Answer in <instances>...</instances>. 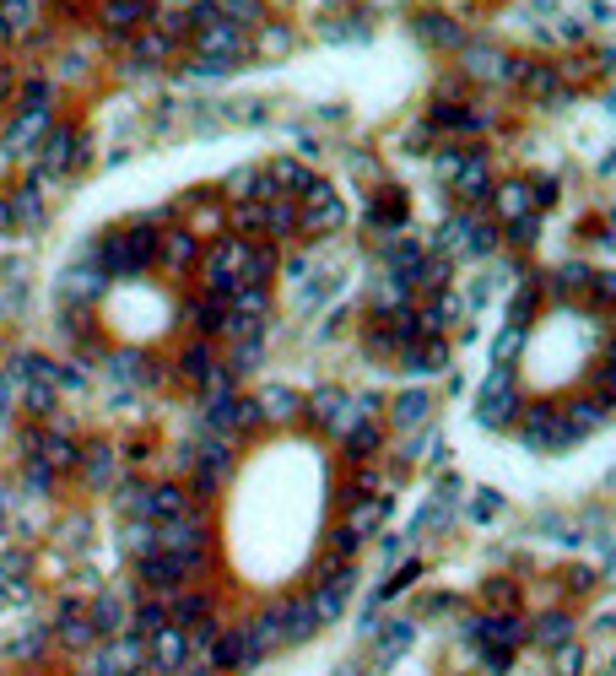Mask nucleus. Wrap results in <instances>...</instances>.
Returning <instances> with one entry per match:
<instances>
[{
	"instance_id": "nucleus-17",
	"label": "nucleus",
	"mask_w": 616,
	"mask_h": 676,
	"mask_svg": "<svg viewBox=\"0 0 616 676\" xmlns=\"http://www.w3.org/2000/svg\"><path fill=\"white\" fill-rule=\"evenodd\" d=\"M427 417H433V390H422V384H406L390 401V428L400 433H422Z\"/></svg>"
},
{
	"instance_id": "nucleus-27",
	"label": "nucleus",
	"mask_w": 616,
	"mask_h": 676,
	"mask_svg": "<svg viewBox=\"0 0 616 676\" xmlns=\"http://www.w3.org/2000/svg\"><path fill=\"white\" fill-rule=\"evenodd\" d=\"M265 238H298V195H265Z\"/></svg>"
},
{
	"instance_id": "nucleus-45",
	"label": "nucleus",
	"mask_w": 616,
	"mask_h": 676,
	"mask_svg": "<svg viewBox=\"0 0 616 676\" xmlns=\"http://www.w3.org/2000/svg\"><path fill=\"white\" fill-rule=\"evenodd\" d=\"M379 201H384V206H373V211H368V217H373V222H379V228H390V233H395V228H400V222H406V195L384 190V195H379Z\"/></svg>"
},
{
	"instance_id": "nucleus-1",
	"label": "nucleus",
	"mask_w": 616,
	"mask_h": 676,
	"mask_svg": "<svg viewBox=\"0 0 616 676\" xmlns=\"http://www.w3.org/2000/svg\"><path fill=\"white\" fill-rule=\"evenodd\" d=\"M519 412H525V401H519L514 368H492V374L481 379V390H476V417H481V428H508Z\"/></svg>"
},
{
	"instance_id": "nucleus-50",
	"label": "nucleus",
	"mask_w": 616,
	"mask_h": 676,
	"mask_svg": "<svg viewBox=\"0 0 616 676\" xmlns=\"http://www.w3.org/2000/svg\"><path fill=\"white\" fill-rule=\"evenodd\" d=\"M28 22H33V6H28V0H0V28H6V33H22Z\"/></svg>"
},
{
	"instance_id": "nucleus-10",
	"label": "nucleus",
	"mask_w": 616,
	"mask_h": 676,
	"mask_svg": "<svg viewBox=\"0 0 616 676\" xmlns=\"http://www.w3.org/2000/svg\"><path fill=\"white\" fill-rule=\"evenodd\" d=\"M568 639H579V617H573L568 606H552V612L525 617V644H535V649H557V644H568Z\"/></svg>"
},
{
	"instance_id": "nucleus-55",
	"label": "nucleus",
	"mask_w": 616,
	"mask_h": 676,
	"mask_svg": "<svg viewBox=\"0 0 616 676\" xmlns=\"http://www.w3.org/2000/svg\"><path fill=\"white\" fill-rule=\"evenodd\" d=\"M49 98H55L49 82H28V87H22V109H49Z\"/></svg>"
},
{
	"instance_id": "nucleus-23",
	"label": "nucleus",
	"mask_w": 616,
	"mask_h": 676,
	"mask_svg": "<svg viewBox=\"0 0 616 676\" xmlns=\"http://www.w3.org/2000/svg\"><path fill=\"white\" fill-rule=\"evenodd\" d=\"M49 125H55V114H49V109H22V114L6 125V147H11V152H33L38 141H44Z\"/></svg>"
},
{
	"instance_id": "nucleus-22",
	"label": "nucleus",
	"mask_w": 616,
	"mask_h": 676,
	"mask_svg": "<svg viewBox=\"0 0 616 676\" xmlns=\"http://www.w3.org/2000/svg\"><path fill=\"white\" fill-rule=\"evenodd\" d=\"M168 628V606H163V595H136L130 601V617H125V633H136V639H152V633H163Z\"/></svg>"
},
{
	"instance_id": "nucleus-44",
	"label": "nucleus",
	"mask_w": 616,
	"mask_h": 676,
	"mask_svg": "<svg viewBox=\"0 0 616 676\" xmlns=\"http://www.w3.org/2000/svg\"><path fill=\"white\" fill-rule=\"evenodd\" d=\"M44 649H55V644H49V633L44 628H28V633H17V639L6 644V655L11 660H38Z\"/></svg>"
},
{
	"instance_id": "nucleus-15",
	"label": "nucleus",
	"mask_w": 616,
	"mask_h": 676,
	"mask_svg": "<svg viewBox=\"0 0 616 676\" xmlns=\"http://www.w3.org/2000/svg\"><path fill=\"white\" fill-rule=\"evenodd\" d=\"M103 287H109V276H103V271H98V265H92V260H76L71 271L60 276V303H76V309H92Z\"/></svg>"
},
{
	"instance_id": "nucleus-13",
	"label": "nucleus",
	"mask_w": 616,
	"mask_h": 676,
	"mask_svg": "<svg viewBox=\"0 0 616 676\" xmlns=\"http://www.w3.org/2000/svg\"><path fill=\"white\" fill-rule=\"evenodd\" d=\"M449 190L460 195V201H471V211H481V201L492 195V168H487V152H465L460 168H454Z\"/></svg>"
},
{
	"instance_id": "nucleus-33",
	"label": "nucleus",
	"mask_w": 616,
	"mask_h": 676,
	"mask_svg": "<svg viewBox=\"0 0 616 676\" xmlns=\"http://www.w3.org/2000/svg\"><path fill=\"white\" fill-rule=\"evenodd\" d=\"M179 374L190 379V384H206L211 374H217V352H211V341H190V347L179 352Z\"/></svg>"
},
{
	"instance_id": "nucleus-46",
	"label": "nucleus",
	"mask_w": 616,
	"mask_h": 676,
	"mask_svg": "<svg viewBox=\"0 0 616 676\" xmlns=\"http://www.w3.org/2000/svg\"><path fill=\"white\" fill-rule=\"evenodd\" d=\"M206 6L217 11V17L238 22V28H244V22H260V0H206Z\"/></svg>"
},
{
	"instance_id": "nucleus-9",
	"label": "nucleus",
	"mask_w": 616,
	"mask_h": 676,
	"mask_svg": "<svg viewBox=\"0 0 616 676\" xmlns=\"http://www.w3.org/2000/svg\"><path fill=\"white\" fill-rule=\"evenodd\" d=\"M146 660H152V676H179L184 666H190V633L168 622L163 633L146 639Z\"/></svg>"
},
{
	"instance_id": "nucleus-31",
	"label": "nucleus",
	"mask_w": 616,
	"mask_h": 676,
	"mask_svg": "<svg viewBox=\"0 0 616 676\" xmlns=\"http://www.w3.org/2000/svg\"><path fill=\"white\" fill-rule=\"evenodd\" d=\"M492 119L476 114V109H460V103H438L433 109V130H449V136H481Z\"/></svg>"
},
{
	"instance_id": "nucleus-42",
	"label": "nucleus",
	"mask_w": 616,
	"mask_h": 676,
	"mask_svg": "<svg viewBox=\"0 0 616 676\" xmlns=\"http://www.w3.org/2000/svg\"><path fill=\"white\" fill-rule=\"evenodd\" d=\"M260 357H265V336L260 341H233V352H227L222 368L238 379V374H249V368H260Z\"/></svg>"
},
{
	"instance_id": "nucleus-40",
	"label": "nucleus",
	"mask_w": 616,
	"mask_h": 676,
	"mask_svg": "<svg viewBox=\"0 0 616 676\" xmlns=\"http://www.w3.org/2000/svg\"><path fill=\"white\" fill-rule=\"evenodd\" d=\"M119 541H125V547H130V558H152V552H157V525L152 520H125V530H119Z\"/></svg>"
},
{
	"instance_id": "nucleus-25",
	"label": "nucleus",
	"mask_w": 616,
	"mask_h": 676,
	"mask_svg": "<svg viewBox=\"0 0 616 676\" xmlns=\"http://www.w3.org/2000/svg\"><path fill=\"white\" fill-rule=\"evenodd\" d=\"M254 406H260L265 422H298L303 417V395L287 390V384H265V390L254 395Z\"/></svg>"
},
{
	"instance_id": "nucleus-51",
	"label": "nucleus",
	"mask_w": 616,
	"mask_h": 676,
	"mask_svg": "<svg viewBox=\"0 0 616 676\" xmlns=\"http://www.w3.org/2000/svg\"><path fill=\"white\" fill-rule=\"evenodd\" d=\"M422 38L427 44H460V33H454L449 17H422Z\"/></svg>"
},
{
	"instance_id": "nucleus-54",
	"label": "nucleus",
	"mask_w": 616,
	"mask_h": 676,
	"mask_svg": "<svg viewBox=\"0 0 616 676\" xmlns=\"http://www.w3.org/2000/svg\"><path fill=\"white\" fill-rule=\"evenodd\" d=\"M460 157H465L460 147H444V152H438V157H433V174H438V179H444V184H449V179H454V168H460Z\"/></svg>"
},
{
	"instance_id": "nucleus-39",
	"label": "nucleus",
	"mask_w": 616,
	"mask_h": 676,
	"mask_svg": "<svg viewBox=\"0 0 616 676\" xmlns=\"http://www.w3.org/2000/svg\"><path fill=\"white\" fill-rule=\"evenodd\" d=\"M519 82H525L530 98H557V92H562V71H557V65H530V71H519Z\"/></svg>"
},
{
	"instance_id": "nucleus-6",
	"label": "nucleus",
	"mask_w": 616,
	"mask_h": 676,
	"mask_svg": "<svg viewBox=\"0 0 616 676\" xmlns=\"http://www.w3.org/2000/svg\"><path fill=\"white\" fill-rule=\"evenodd\" d=\"M519 439H525L530 449H562V444H573V428L562 422L557 406H546V401H535L530 412H519Z\"/></svg>"
},
{
	"instance_id": "nucleus-16",
	"label": "nucleus",
	"mask_w": 616,
	"mask_h": 676,
	"mask_svg": "<svg viewBox=\"0 0 616 676\" xmlns=\"http://www.w3.org/2000/svg\"><path fill=\"white\" fill-rule=\"evenodd\" d=\"M400 368H406L411 379H433L449 368V341L444 336H417L406 352H400Z\"/></svg>"
},
{
	"instance_id": "nucleus-2",
	"label": "nucleus",
	"mask_w": 616,
	"mask_h": 676,
	"mask_svg": "<svg viewBox=\"0 0 616 676\" xmlns=\"http://www.w3.org/2000/svg\"><path fill=\"white\" fill-rule=\"evenodd\" d=\"M341 222H346L341 195L330 190L325 179H308V190L298 195V233H308V238H330V233H341Z\"/></svg>"
},
{
	"instance_id": "nucleus-8",
	"label": "nucleus",
	"mask_w": 616,
	"mask_h": 676,
	"mask_svg": "<svg viewBox=\"0 0 616 676\" xmlns=\"http://www.w3.org/2000/svg\"><path fill=\"white\" fill-rule=\"evenodd\" d=\"M303 417H314V422H319V428H325V433H346V428H352V422H363V417H357V406H352V395H346V390H314V395H308V401H303Z\"/></svg>"
},
{
	"instance_id": "nucleus-19",
	"label": "nucleus",
	"mask_w": 616,
	"mask_h": 676,
	"mask_svg": "<svg viewBox=\"0 0 616 676\" xmlns=\"http://www.w3.org/2000/svg\"><path fill=\"white\" fill-rule=\"evenodd\" d=\"M314 633H319V617H314V606H308V595H287V601H281V649L308 644Z\"/></svg>"
},
{
	"instance_id": "nucleus-36",
	"label": "nucleus",
	"mask_w": 616,
	"mask_h": 676,
	"mask_svg": "<svg viewBox=\"0 0 616 676\" xmlns=\"http://www.w3.org/2000/svg\"><path fill=\"white\" fill-rule=\"evenodd\" d=\"M546 666H552V676H589V655L579 639H568V644L546 649Z\"/></svg>"
},
{
	"instance_id": "nucleus-14",
	"label": "nucleus",
	"mask_w": 616,
	"mask_h": 676,
	"mask_svg": "<svg viewBox=\"0 0 616 676\" xmlns=\"http://www.w3.org/2000/svg\"><path fill=\"white\" fill-rule=\"evenodd\" d=\"M308 179H314V168L303 163V157H271V163L260 168V190L265 195H303ZM260 195V201H265Z\"/></svg>"
},
{
	"instance_id": "nucleus-47",
	"label": "nucleus",
	"mask_w": 616,
	"mask_h": 676,
	"mask_svg": "<svg viewBox=\"0 0 616 676\" xmlns=\"http://www.w3.org/2000/svg\"><path fill=\"white\" fill-rule=\"evenodd\" d=\"M535 233H541V217H535V211H525V217H514V222H503V238H508L514 249H530Z\"/></svg>"
},
{
	"instance_id": "nucleus-11",
	"label": "nucleus",
	"mask_w": 616,
	"mask_h": 676,
	"mask_svg": "<svg viewBox=\"0 0 616 676\" xmlns=\"http://www.w3.org/2000/svg\"><path fill=\"white\" fill-rule=\"evenodd\" d=\"M195 260H200V233H195V228H168V233H157L152 265H163L168 276H184Z\"/></svg>"
},
{
	"instance_id": "nucleus-20",
	"label": "nucleus",
	"mask_w": 616,
	"mask_h": 676,
	"mask_svg": "<svg viewBox=\"0 0 616 676\" xmlns=\"http://www.w3.org/2000/svg\"><path fill=\"white\" fill-rule=\"evenodd\" d=\"M87 617H92V628H98V639H119V633H125V617H130V601H119L114 590H98V595H87Z\"/></svg>"
},
{
	"instance_id": "nucleus-35",
	"label": "nucleus",
	"mask_w": 616,
	"mask_h": 676,
	"mask_svg": "<svg viewBox=\"0 0 616 676\" xmlns=\"http://www.w3.org/2000/svg\"><path fill=\"white\" fill-rule=\"evenodd\" d=\"M109 379H119V384H152V363H146L136 347L109 352Z\"/></svg>"
},
{
	"instance_id": "nucleus-49",
	"label": "nucleus",
	"mask_w": 616,
	"mask_h": 676,
	"mask_svg": "<svg viewBox=\"0 0 616 676\" xmlns=\"http://www.w3.org/2000/svg\"><path fill=\"white\" fill-rule=\"evenodd\" d=\"M146 493H152V487H146V482H119V509H125L130 514V520H136V514H141V520H146Z\"/></svg>"
},
{
	"instance_id": "nucleus-43",
	"label": "nucleus",
	"mask_w": 616,
	"mask_h": 676,
	"mask_svg": "<svg viewBox=\"0 0 616 676\" xmlns=\"http://www.w3.org/2000/svg\"><path fill=\"white\" fill-rule=\"evenodd\" d=\"M233 233L238 238L265 233V201H233Z\"/></svg>"
},
{
	"instance_id": "nucleus-32",
	"label": "nucleus",
	"mask_w": 616,
	"mask_h": 676,
	"mask_svg": "<svg viewBox=\"0 0 616 676\" xmlns=\"http://www.w3.org/2000/svg\"><path fill=\"white\" fill-rule=\"evenodd\" d=\"M341 449H346V455H352V460H373V455H379V449H384V428H379V422H373V417L352 422V428L341 433Z\"/></svg>"
},
{
	"instance_id": "nucleus-57",
	"label": "nucleus",
	"mask_w": 616,
	"mask_h": 676,
	"mask_svg": "<svg viewBox=\"0 0 616 676\" xmlns=\"http://www.w3.org/2000/svg\"><path fill=\"white\" fill-rule=\"evenodd\" d=\"M0 92H11V71H6V65H0Z\"/></svg>"
},
{
	"instance_id": "nucleus-37",
	"label": "nucleus",
	"mask_w": 616,
	"mask_h": 676,
	"mask_svg": "<svg viewBox=\"0 0 616 676\" xmlns=\"http://www.w3.org/2000/svg\"><path fill=\"white\" fill-rule=\"evenodd\" d=\"M589 276H595V271H589L584 260H568V265H557V271H552V298H557V303H562V298H579L584 287H589Z\"/></svg>"
},
{
	"instance_id": "nucleus-18",
	"label": "nucleus",
	"mask_w": 616,
	"mask_h": 676,
	"mask_svg": "<svg viewBox=\"0 0 616 676\" xmlns=\"http://www.w3.org/2000/svg\"><path fill=\"white\" fill-rule=\"evenodd\" d=\"M427 260V244L411 233H390V244H384V271L400 276V282L411 287V276H417V265Z\"/></svg>"
},
{
	"instance_id": "nucleus-28",
	"label": "nucleus",
	"mask_w": 616,
	"mask_h": 676,
	"mask_svg": "<svg viewBox=\"0 0 616 676\" xmlns=\"http://www.w3.org/2000/svg\"><path fill=\"white\" fill-rule=\"evenodd\" d=\"M384 520H390V503H384V498H352V503H346V520L341 525L352 530L357 541H368Z\"/></svg>"
},
{
	"instance_id": "nucleus-24",
	"label": "nucleus",
	"mask_w": 616,
	"mask_h": 676,
	"mask_svg": "<svg viewBox=\"0 0 616 676\" xmlns=\"http://www.w3.org/2000/svg\"><path fill=\"white\" fill-rule=\"evenodd\" d=\"M190 503L195 498H190V487H184V482H157L152 493H146V520H152V525L157 520H179Z\"/></svg>"
},
{
	"instance_id": "nucleus-29",
	"label": "nucleus",
	"mask_w": 616,
	"mask_h": 676,
	"mask_svg": "<svg viewBox=\"0 0 616 676\" xmlns=\"http://www.w3.org/2000/svg\"><path fill=\"white\" fill-rule=\"evenodd\" d=\"M492 211H498L503 222L525 217V211H535V195H530V179H508V184H492Z\"/></svg>"
},
{
	"instance_id": "nucleus-3",
	"label": "nucleus",
	"mask_w": 616,
	"mask_h": 676,
	"mask_svg": "<svg viewBox=\"0 0 616 676\" xmlns=\"http://www.w3.org/2000/svg\"><path fill=\"white\" fill-rule=\"evenodd\" d=\"M206 666L217 671V676H244V671L260 666V649H254V639H249L244 622H238V628H222V633H217V644L206 649Z\"/></svg>"
},
{
	"instance_id": "nucleus-4",
	"label": "nucleus",
	"mask_w": 616,
	"mask_h": 676,
	"mask_svg": "<svg viewBox=\"0 0 616 676\" xmlns=\"http://www.w3.org/2000/svg\"><path fill=\"white\" fill-rule=\"evenodd\" d=\"M33 157H38V184H44L49 174H65V168L82 163L87 147H82V136H76L71 125H49V130H44V141L33 147Z\"/></svg>"
},
{
	"instance_id": "nucleus-58",
	"label": "nucleus",
	"mask_w": 616,
	"mask_h": 676,
	"mask_svg": "<svg viewBox=\"0 0 616 676\" xmlns=\"http://www.w3.org/2000/svg\"><path fill=\"white\" fill-rule=\"evenodd\" d=\"M336 676H363V666H341Z\"/></svg>"
},
{
	"instance_id": "nucleus-56",
	"label": "nucleus",
	"mask_w": 616,
	"mask_h": 676,
	"mask_svg": "<svg viewBox=\"0 0 616 676\" xmlns=\"http://www.w3.org/2000/svg\"><path fill=\"white\" fill-rule=\"evenodd\" d=\"M287 44H292V38H287V33H281V28H271V33H260V49H265V55H287Z\"/></svg>"
},
{
	"instance_id": "nucleus-5",
	"label": "nucleus",
	"mask_w": 616,
	"mask_h": 676,
	"mask_svg": "<svg viewBox=\"0 0 616 676\" xmlns=\"http://www.w3.org/2000/svg\"><path fill=\"white\" fill-rule=\"evenodd\" d=\"M49 644L65 649V655H87L92 644H103L98 628H92V617H87V601H60L55 606V633H49Z\"/></svg>"
},
{
	"instance_id": "nucleus-12",
	"label": "nucleus",
	"mask_w": 616,
	"mask_h": 676,
	"mask_svg": "<svg viewBox=\"0 0 616 676\" xmlns=\"http://www.w3.org/2000/svg\"><path fill=\"white\" fill-rule=\"evenodd\" d=\"M163 606H168V622H173V628H195V622L217 617V595L200 590V585H179V590H168V595H163Z\"/></svg>"
},
{
	"instance_id": "nucleus-21",
	"label": "nucleus",
	"mask_w": 616,
	"mask_h": 676,
	"mask_svg": "<svg viewBox=\"0 0 616 676\" xmlns=\"http://www.w3.org/2000/svg\"><path fill=\"white\" fill-rule=\"evenodd\" d=\"M465 71H471L476 82H519V71H525V65L498 55V49H465Z\"/></svg>"
},
{
	"instance_id": "nucleus-53",
	"label": "nucleus",
	"mask_w": 616,
	"mask_h": 676,
	"mask_svg": "<svg viewBox=\"0 0 616 676\" xmlns=\"http://www.w3.org/2000/svg\"><path fill=\"white\" fill-rule=\"evenodd\" d=\"M589 298H595L600 309H606V303L616 298V276H611V271H595V276H589Z\"/></svg>"
},
{
	"instance_id": "nucleus-26",
	"label": "nucleus",
	"mask_w": 616,
	"mask_h": 676,
	"mask_svg": "<svg viewBox=\"0 0 616 676\" xmlns=\"http://www.w3.org/2000/svg\"><path fill=\"white\" fill-rule=\"evenodd\" d=\"M76 471H82L87 487H114V444H92V449H76Z\"/></svg>"
},
{
	"instance_id": "nucleus-7",
	"label": "nucleus",
	"mask_w": 616,
	"mask_h": 676,
	"mask_svg": "<svg viewBox=\"0 0 616 676\" xmlns=\"http://www.w3.org/2000/svg\"><path fill=\"white\" fill-rule=\"evenodd\" d=\"M368 644H373V666L384 671V666H395V660L417 644V622H411V617H379V622H373V633H368Z\"/></svg>"
},
{
	"instance_id": "nucleus-30",
	"label": "nucleus",
	"mask_w": 616,
	"mask_h": 676,
	"mask_svg": "<svg viewBox=\"0 0 616 676\" xmlns=\"http://www.w3.org/2000/svg\"><path fill=\"white\" fill-rule=\"evenodd\" d=\"M606 412H611V395H579V401L562 406V422H568L573 439H579V433L600 428V422H606Z\"/></svg>"
},
{
	"instance_id": "nucleus-48",
	"label": "nucleus",
	"mask_w": 616,
	"mask_h": 676,
	"mask_svg": "<svg viewBox=\"0 0 616 676\" xmlns=\"http://www.w3.org/2000/svg\"><path fill=\"white\" fill-rule=\"evenodd\" d=\"M519 347H525V325H503V336L492 341V357H498V368H508L519 357Z\"/></svg>"
},
{
	"instance_id": "nucleus-34",
	"label": "nucleus",
	"mask_w": 616,
	"mask_h": 676,
	"mask_svg": "<svg viewBox=\"0 0 616 676\" xmlns=\"http://www.w3.org/2000/svg\"><path fill=\"white\" fill-rule=\"evenodd\" d=\"M6 217H11V228H38V222H44L38 184H28V190H17V195H6Z\"/></svg>"
},
{
	"instance_id": "nucleus-52",
	"label": "nucleus",
	"mask_w": 616,
	"mask_h": 676,
	"mask_svg": "<svg viewBox=\"0 0 616 676\" xmlns=\"http://www.w3.org/2000/svg\"><path fill=\"white\" fill-rule=\"evenodd\" d=\"M498 514H503V498L487 493V487H476L471 493V520H498Z\"/></svg>"
},
{
	"instance_id": "nucleus-38",
	"label": "nucleus",
	"mask_w": 616,
	"mask_h": 676,
	"mask_svg": "<svg viewBox=\"0 0 616 676\" xmlns=\"http://www.w3.org/2000/svg\"><path fill=\"white\" fill-rule=\"evenodd\" d=\"M22 406H28L33 417H44V422H55V406H60V390L55 384H44V379H22Z\"/></svg>"
},
{
	"instance_id": "nucleus-41",
	"label": "nucleus",
	"mask_w": 616,
	"mask_h": 676,
	"mask_svg": "<svg viewBox=\"0 0 616 676\" xmlns=\"http://www.w3.org/2000/svg\"><path fill=\"white\" fill-rule=\"evenodd\" d=\"M481 606H487V612H519L514 579H487V585H481Z\"/></svg>"
}]
</instances>
